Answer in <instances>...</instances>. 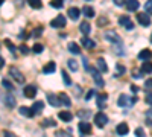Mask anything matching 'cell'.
I'll list each match as a JSON object with an SVG mask.
<instances>
[{
	"instance_id": "cell-1",
	"label": "cell",
	"mask_w": 152,
	"mask_h": 137,
	"mask_svg": "<svg viewBox=\"0 0 152 137\" xmlns=\"http://www.w3.org/2000/svg\"><path fill=\"white\" fill-rule=\"evenodd\" d=\"M104 37H105V40L110 41V43H114V44H120L122 43V38L116 34V31H107L104 34Z\"/></svg>"
},
{
	"instance_id": "cell-2",
	"label": "cell",
	"mask_w": 152,
	"mask_h": 137,
	"mask_svg": "<svg viewBox=\"0 0 152 137\" xmlns=\"http://www.w3.org/2000/svg\"><path fill=\"white\" fill-rule=\"evenodd\" d=\"M94 123H96L97 127L104 128L107 123H108V116L105 113H102V111H99L97 114H94Z\"/></svg>"
},
{
	"instance_id": "cell-3",
	"label": "cell",
	"mask_w": 152,
	"mask_h": 137,
	"mask_svg": "<svg viewBox=\"0 0 152 137\" xmlns=\"http://www.w3.org/2000/svg\"><path fill=\"white\" fill-rule=\"evenodd\" d=\"M119 23L122 24L126 31H132L134 29V23H132V20L128 15H120L119 17Z\"/></svg>"
},
{
	"instance_id": "cell-4",
	"label": "cell",
	"mask_w": 152,
	"mask_h": 137,
	"mask_svg": "<svg viewBox=\"0 0 152 137\" xmlns=\"http://www.w3.org/2000/svg\"><path fill=\"white\" fill-rule=\"evenodd\" d=\"M9 75H11V76L14 78L18 84H23V82H24V76H23V73H21V72H18V69H17V67H11V69H9Z\"/></svg>"
},
{
	"instance_id": "cell-5",
	"label": "cell",
	"mask_w": 152,
	"mask_h": 137,
	"mask_svg": "<svg viewBox=\"0 0 152 137\" xmlns=\"http://www.w3.org/2000/svg\"><path fill=\"white\" fill-rule=\"evenodd\" d=\"M66 23H67V20H66L64 15H58V17H55L52 21H50V26L52 28H64Z\"/></svg>"
},
{
	"instance_id": "cell-6",
	"label": "cell",
	"mask_w": 152,
	"mask_h": 137,
	"mask_svg": "<svg viewBox=\"0 0 152 137\" xmlns=\"http://www.w3.org/2000/svg\"><path fill=\"white\" fill-rule=\"evenodd\" d=\"M137 21L142 24V26H149L151 24V17L148 12H140V14H137Z\"/></svg>"
},
{
	"instance_id": "cell-7",
	"label": "cell",
	"mask_w": 152,
	"mask_h": 137,
	"mask_svg": "<svg viewBox=\"0 0 152 137\" xmlns=\"http://www.w3.org/2000/svg\"><path fill=\"white\" fill-rule=\"evenodd\" d=\"M88 72L91 73V76H93V79H94V82H96V85H97V87H104V84H105V82H104L102 76H100V73H99L96 69H90Z\"/></svg>"
},
{
	"instance_id": "cell-8",
	"label": "cell",
	"mask_w": 152,
	"mask_h": 137,
	"mask_svg": "<svg viewBox=\"0 0 152 137\" xmlns=\"http://www.w3.org/2000/svg\"><path fill=\"white\" fill-rule=\"evenodd\" d=\"M23 93H24V96L26 97H35V95H37V89H35V85H26L24 87V90H23Z\"/></svg>"
},
{
	"instance_id": "cell-9",
	"label": "cell",
	"mask_w": 152,
	"mask_h": 137,
	"mask_svg": "<svg viewBox=\"0 0 152 137\" xmlns=\"http://www.w3.org/2000/svg\"><path fill=\"white\" fill-rule=\"evenodd\" d=\"M116 131H117L119 136H125V134H128V133H129V127L126 125L125 122H122V123H119V125L116 127Z\"/></svg>"
},
{
	"instance_id": "cell-10",
	"label": "cell",
	"mask_w": 152,
	"mask_h": 137,
	"mask_svg": "<svg viewBox=\"0 0 152 137\" xmlns=\"http://www.w3.org/2000/svg\"><path fill=\"white\" fill-rule=\"evenodd\" d=\"M138 59H140V61H149V59H152V52L149 51V49H143V51L138 53Z\"/></svg>"
},
{
	"instance_id": "cell-11",
	"label": "cell",
	"mask_w": 152,
	"mask_h": 137,
	"mask_svg": "<svg viewBox=\"0 0 152 137\" xmlns=\"http://www.w3.org/2000/svg\"><path fill=\"white\" fill-rule=\"evenodd\" d=\"M81 44H82L85 49H94V47H96V43H94L91 38H88V37H84V38L81 40Z\"/></svg>"
},
{
	"instance_id": "cell-12",
	"label": "cell",
	"mask_w": 152,
	"mask_h": 137,
	"mask_svg": "<svg viewBox=\"0 0 152 137\" xmlns=\"http://www.w3.org/2000/svg\"><path fill=\"white\" fill-rule=\"evenodd\" d=\"M79 131L82 133V134H90L91 133V125L88 122H79Z\"/></svg>"
},
{
	"instance_id": "cell-13",
	"label": "cell",
	"mask_w": 152,
	"mask_h": 137,
	"mask_svg": "<svg viewBox=\"0 0 152 137\" xmlns=\"http://www.w3.org/2000/svg\"><path fill=\"white\" fill-rule=\"evenodd\" d=\"M18 111H20V114H23L24 117H32V116H35L34 110H32V108H28V107H20Z\"/></svg>"
},
{
	"instance_id": "cell-14",
	"label": "cell",
	"mask_w": 152,
	"mask_h": 137,
	"mask_svg": "<svg viewBox=\"0 0 152 137\" xmlns=\"http://www.w3.org/2000/svg\"><path fill=\"white\" fill-rule=\"evenodd\" d=\"M96 64H97V69L102 72V73H107V72H108V66H107V63H105L104 58H97Z\"/></svg>"
},
{
	"instance_id": "cell-15",
	"label": "cell",
	"mask_w": 152,
	"mask_h": 137,
	"mask_svg": "<svg viewBox=\"0 0 152 137\" xmlns=\"http://www.w3.org/2000/svg\"><path fill=\"white\" fill-rule=\"evenodd\" d=\"M47 101L50 102V105H52V107H59L61 105L59 96H55V95H47Z\"/></svg>"
},
{
	"instance_id": "cell-16",
	"label": "cell",
	"mask_w": 152,
	"mask_h": 137,
	"mask_svg": "<svg viewBox=\"0 0 152 137\" xmlns=\"http://www.w3.org/2000/svg\"><path fill=\"white\" fill-rule=\"evenodd\" d=\"M126 8H128V11H137L138 6H140V3H138V0H126Z\"/></svg>"
},
{
	"instance_id": "cell-17",
	"label": "cell",
	"mask_w": 152,
	"mask_h": 137,
	"mask_svg": "<svg viewBox=\"0 0 152 137\" xmlns=\"http://www.w3.org/2000/svg\"><path fill=\"white\" fill-rule=\"evenodd\" d=\"M108 99V95L107 93H102V95H97V107L99 108H105V101Z\"/></svg>"
},
{
	"instance_id": "cell-18",
	"label": "cell",
	"mask_w": 152,
	"mask_h": 137,
	"mask_svg": "<svg viewBox=\"0 0 152 137\" xmlns=\"http://www.w3.org/2000/svg\"><path fill=\"white\" fill-rule=\"evenodd\" d=\"M55 70H56V64L52 63V61H50V63H47V64L43 67V73H47V75H49V73H53Z\"/></svg>"
},
{
	"instance_id": "cell-19",
	"label": "cell",
	"mask_w": 152,
	"mask_h": 137,
	"mask_svg": "<svg viewBox=\"0 0 152 137\" xmlns=\"http://www.w3.org/2000/svg\"><path fill=\"white\" fill-rule=\"evenodd\" d=\"M58 116H59L61 120H64V122H72V119H73V114L70 113V111H61Z\"/></svg>"
},
{
	"instance_id": "cell-20",
	"label": "cell",
	"mask_w": 152,
	"mask_h": 137,
	"mask_svg": "<svg viewBox=\"0 0 152 137\" xmlns=\"http://www.w3.org/2000/svg\"><path fill=\"white\" fill-rule=\"evenodd\" d=\"M79 15H81V11H79L78 8H70V9H69V17H70L72 20H78Z\"/></svg>"
},
{
	"instance_id": "cell-21",
	"label": "cell",
	"mask_w": 152,
	"mask_h": 137,
	"mask_svg": "<svg viewBox=\"0 0 152 137\" xmlns=\"http://www.w3.org/2000/svg\"><path fill=\"white\" fill-rule=\"evenodd\" d=\"M79 29H81V32H82L84 35H88V34L91 32V26H90L87 21H82V23L79 24Z\"/></svg>"
},
{
	"instance_id": "cell-22",
	"label": "cell",
	"mask_w": 152,
	"mask_h": 137,
	"mask_svg": "<svg viewBox=\"0 0 152 137\" xmlns=\"http://www.w3.org/2000/svg\"><path fill=\"white\" fill-rule=\"evenodd\" d=\"M69 51L73 55H79L81 53V49H79V46L76 44V43H69Z\"/></svg>"
},
{
	"instance_id": "cell-23",
	"label": "cell",
	"mask_w": 152,
	"mask_h": 137,
	"mask_svg": "<svg viewBox=\"0 0 152 137\" xmlns=\"http://www.w3.org/2000/svg\"><path fill=\"white\" fill-rule=\"evenodd\" d=\"M5 104H6L9 108H14V107H15V97L12 96V95H6V97H5Z\"/></svg>"
},
{
	"instance_id": "cell-24",
	"label": "cell",
	"mask_w": 152,
	"mask_h": 137,
	"mask_svg": "<svg viewBox=\"0 0 152 137\" xmlns=\"http://www.w3.org/2000/svg\"><path fill=\"white\" fill-rule=\"evenodd\" d=\"M59 101H61V104H62V105H66L67 108L72 105V102H70V97H69L66 93H61V95H59Z\"/></svg>"
},
{
	"instance_id": "cell-25",
	"label": "cell",
	"mask_w": 152,
	"mask_h": 137,
	"mask_svg": "<svg viewBox=\"0 0 152 137\" xmlns=\"http://www.w3.org/2000/svg\"><path fill=\"white\" fill-rule=\"evenodd\" d=\"M129 101H131V99H129L128 96H126V95H120V96H119V101H117V104H119V107H126Z\"/></svg>"
},
{
	"instance_id": "cell-26",
	"label": "cell",
	"mask_w": 152,
	"mask_h": 137,
	"mask_svg": "<svg viewBox=\"0 0 152 137\" xmlns=\"http://www.w3.org/2000/svg\"><path fill=\"white\" fill-rule=\"evenodd\" d=\"M82 12H84V15H85L87 18H91V17H94V9H93L91 6H84Z\"/></svg>"
},
{
	"instance_id": "cell-27",
	"label": "cell",
	"mask_w": 152,
	"mask_h": 137,
	"mask_svg": "<svg viewBox=\"0 0 152 137\" xmlns=\"http://www.w3.org/2000/svg\"><path fill=\"white\" fill-rule=\"evenodd\" d=\"M43 108H44L43 101H38V102H35V104H34V107H32V110H34V113H35V114H37V113H41Z\"/></svg>"
},
{
	"instance_id": "cell-28",
	"label": "cell",
	"mask_w": 152,
	"mask_h": 137,
	"mask_svg": "<svg viewBox=\"0 0 152 137\" xmlns=\"http://www.w3.org/2000/svg\"><path fill=\"white\" fill-rule=\"evenodd\" d=\"M142 73H152V63H149V61H145V64L142 66Z\"/></svg>"
},
{
	"instance_id": "cell-29",
	"label": "cell",
	"mask_w": 152,
	"mask_h": 137,
	"mask_svg": "<svg viewBox=\"0 0 152 137\" xmlns=\"http://www.w3.org/2000/svg\"><path fill=\"white\" fill-rule=\"evenodd\" d=\"M28 3H29L31 8H34V9H40V8H41V0H28Z\"/></svg>"
},
{
	"instance_id": "cell-30",
	"label": "cell",
	"mask_w": 152,
	"mask_h": 137,
	"mask_svg": "<svg viewBox=\"0 0 152 137\" xmlns=\"http://www.w3.org/2000/svg\"><path fill=\"white\" fill-rule=\"evenodd\" d=\"M50 5H52V8H55V9H61L62 5H64V0H52Z\"/></svg>"
},
{
	"instance_id": "cell-31",
	"label": "cell",
	"mask_w": 152,
	"mask_h": 137,
	"mask_svg": "<svg viewBox=\"0 0 152 137\" xmlns=\"http://www.w3.org/2000/svg\"><path fill=\"white\" fill-rule=\"evenodd\" d=\"M41 127H56V122L53 119H46L41 122Z\"/></svg>"
},
{
	"instance_id": "cell-32",
	"label": "cell",
	"mask_w": 152,
	"mask_h": 137,
	"mask_svg": "<svg viewBox=\"0 0 152 137\" xmlns=\"http://www.w3.org/2000/svg\"><path fill=\"white\" fill-rule=\"evenodd\" d=\"M67 64H69V69H70L72 72H76V70H78V63H76L75 59H69Z\"/></svg>"
},
{
	"instance_id": "cell-33",
	"label": "cell",
	"mask_w": 152,
	"mask_h": 137,
	"mask_svg": "<svg viewBox=\"0 0 152 137\" xmlns=\"http://www.w3.org/2000/svg\"><path fill=\"white\" fill-rule=\"evenodd\" d=\"M43 49H44V47H43V44L35 43V44H34V47H32V52H34V53H41V52H43Z\"/></svg>"
},
{
	"instance_id": "cell-34",
	"label": "cell",
	"mask_w": 152,
	"mask_h": 137,
	"mask_svg": "<svg viewBox=\"0 0 152 137\" xmlns=\"http://www.w3.org/2000/svg\"><path fill=\"white\" fill-rule=\"evenodd\" d=\"M78 116H79L81 119H87V117L91 116V111H88V110H81L79 113H78Z\"/></svg>"
},
{
	"instance_id": "cell-35",
	"label": "cell",
	"mask_w": 152,
	"mask_h": 137,
	"mask_svg": "<svg viewBox=\"0 0 152 137\" xmlns=\"http://www.w3.org/2000/svg\"><path fill=\"white\" fill-rule=\"evenodd\" d=\"M5 44H6V47L9 49V51L12 52V53H14V56H15V52H17V47L14 46V44H12L9 40H5Z\"/></svg>"
},
{
	"instance_id": "cell-36",
	"label": "cell",
	"mask_w": 152,
	"mask_h": 137,
	"mask_svg": "<svg viewBox=\"0 0 152 137\" xmlns=\"http://www.w3.org/2000/svg\"><path fill=\"white\" fill-rule=\"evenodd\" d=\"M2 85L5 87V89L6 90H9V92H12V90H14V85H12L8 79H2Z\"/></svg>"
},
{
	"instance_id": "cell-37",
	"label": "cell",
	"mask_w": 152,
	"mask_h": 137,
	"mask_svg": "<svg viewBox=\"0 0 152 137\" xmlns=\"http://www.w3.org/2000/svg\"><path fill=\"white\" fill-rule=\"evenodd\" d=\"M125 72H126V69H125L123 64H116V73L117 75H123Z\"/></svg>"
},
{
	"instance_id": "cell-38",
	"label": "cell",
	"mask_w": 152,
	"mask_h": 137,
	"mask_svg": "<svg viewBox=\"0 0 152 137\" xmlns=\"http://www.w3.org/2000/svg\"><path fill=\"white\" fill-rule=\"evenodd\" d=\"M62 78H64V84L72 85V79H70V76L67 75V72H66V70H62Z\"/></svg>"
},
{
	"instance_id": "cell-39",
	"label": "cell",
	"mask_w": 152,
	"mask_h": 137,
	"mask_svg": "<svg viewBox=\"0 0 152 137\" xmlns=\"http://www.w3.org/2000/svg\"><path fill=\"white\" fill-rule=\"evenodd\" d=\"M18 49H20V51H21V52H23L24 55H28V53H31V49H29L28 46H24V44H21V46H20Z\"/></svg>"
},
{
	"instance_id": "cell-40",
	"label": "cell",
	"mask_w": 152,
	"mask_h": 137,
	"mask_svg": "<svg viewBox=\"0 0 152 137\" xmlns=\"http://www.w3.org/2000/svg\"><path fill=\"white\" fill-rule=\"evenodd\" d=\"M145 9H146L148 14H152V0H149V2L145 5Z\"/></svg>"
},
{
	"instance_id": "cell-41",
	"label": "cell",
	"mask_w": 152,
	"mask_h": 137,
	"mask_svg": "<svg viewBox=\"0 0 152 137\" xmlns=\"http://www.w3.org/2000/svg\"><path fill=\"white\" fill-rule=\"evenodd\" d=\"M113 2H114V5L119 6V8H122V6L126 5V0H113Z\"/></svg>"
},
{
	"instance_id": "cell-42",
	"label": "cell",
	"mask_w": 152,
	"mask_h": 137,
	"mask_svg": "<svg viewBox=\"0 0 152 137\" xmlns=\"http://www.w3.org/2000/svg\"><path fill=\"white\" fill-rule=\"evenodd\" d=\"M94 95H96V93H94V90H88V92H87V95H85V99H87V101H90V99H91Z\"/></svg>"
},
{
	"instance_id": "cell-43",
	"label": "cell",
	"mask_w": 152,
	"mask_h": 137,
	"mask_svg": "<svg viewBox=\"0 0 152 137\" xmlns=\"http://www.w3.org/2000/svg\"><path fill=\"white\" fill-rule=\"evenodd\" d=\"M135 136H137V137H145L143 128H137V130H135Z\"/></svg>"
},
{
	"instance_id": "cell-44",
	"label": "cell",
	"mask_w": 152,
	"mask_h": 137,
	"mask_svg": "<svg viewBox=\"0 0 152 137\" xmlns=\"http://www.w3.org/2000/svg\"><path fill=\"white\" fill-rule=\"evenodd\" d=\"M146 102H148L149 105H152V92H148V93H146Z\"/></svg>"
},
{
	"instance_id": "cell-45",
	"label": "cell",
	"mask_w": 152,
	"mask_h": 137,
	"mask_svg": "<svg viewBox=\"0 0 152 137\" xmlns=\"http://www.w3.org/2000/svg\"><path fill=\"white\" fill-rule=\"evenodd\" d=\"M41 32H43V28H41V26H38V28H37V29L32 32V35H34V37H38V35H40Z\"/></svg>"
},
{
	"instance_id": "cell-46",
	"label": "cell",
	"mask_w": 152,
	"mask_h": 137,
	"mask_svg": "<svg viewBox=\"0 0 152 137\" xmlns=\"http://www.w3.org/2000/svg\"><path fill=\"white\" fill-rule=\"evenodd\" d=\"M56 137H70V134H67L64 131H56Z\"/></svg>"
},
{
	"instance_id": "cell-47",
	"label": "cell",
	"mask_w": 152,
	"mask_h": 137,
	"mask_svg": "<svg viewBox=\"0 0 152 137\" xmlns=\"http://www.w3.org/2000/svg\"><path fill=\"white\" fill-rule=\"evenodd\" d=\"M132 75H134V78H135V79H140V78H142V73H138V70H134Z\"/></svg>"
},
{
	"instance_id": "cell-48",
	"label": "cell",
	"mask_w": 152,
	"mask_h": 137,
	"mask_svg": "<svg viewBox=\"0 0 152 137\" xmlns=\"http://www.w3.org/2000/svg\"><path fill=\"white\" fill-rule=\"evenodd\" d=\"M145 87H146V89H152V78L148 79V81L145 82Z\"/></svg>"
},
{
	"instance_id": "cell-49",
	"label": "cell",
	"mask_w": 152,
	"mask_h": 137,
	"mask_svg": "<svg viewBox=\"0 0 152 137\" xmlns=\"http://www.w3.org/2000/svg\"><path fill=\"white\" fill-rule=\"evenodd\" d=\"M3 137H17V136L12 134V133H9V131H3Z\"/></svg>"
},
{
	"instance_id": "cell-50",
	"label": "cell",
	"mask_w": 152,
	"mask_h": 137,
	"mask_svg": "<svg viewBox=\"0 0 152 137\" xmlns=\"http://www.w3.org/2000/svg\"><path fill=\"white\" fill-rule=\"evenodd\" d=\"M107 23H108V20H107V18H100V20L97 21L99 26H102V24H107Z\"/></svg>"
},
{
	"instance_id": "cell-51",
	"label": "cell",
	"mask_w": 152,
	"mask_h": 137,
	"mask_svg": "<svg viewBox=\"0 0 152 137\" xmlns=\"http://www.w3.org/2000/svg\"><path fill=\"white\" fill-rule=\"evenodd\" d=\"M3 66H5V59H3V56H0V70L3 69Z\"/></svg>"
},
{
	"instance_id": "cell-52",
	"label": "cell",
	"mask_w": 152,
	"mask_h": 137,
	"mask_svg": "<svg viewBox=\"0 0 152 137\" xmlns=\"http://www.w3.org/2000/svg\"><path fill=\"white\" fill-rule=\"evenodd\" d=\"M82 61H84V66H85V70H90V67H88V61H87V58H84Z\"/></svg>"
},
{
	"instance_id": "cell-53",
	"label": "cell",
	"mask_w": 152,
	"mask_h": 137,
	"mask_svg": "<svg viewBox=\"0 0 152 137\" xmlns=\"http://www.w3.org/2000/svg\"><path fill=\"white\" fill-rule=\"evenodd\" d=\"M131 90H132V93H137V92H138V87H135V85H131Z\"/></svg>"
},
{
	"instance_id": "cell-54",
	"label": "cell",
	"mask_w": 152,
	"mask_h": 137,
	"mask_svg": "<svg viewBox=\"0 0 152 137\" xmlns=\"http://www.w3.org/2000/svg\"><path fill=\"white\" fill-rule=\"evenodd\" d=\"M3 2H5V0H0V5H3Z\"/></svg>"
},
{
	"instance_id": "cell-55",
	"label": "cell",
	"mask_w": 152,
	"mask_h": 137,
	"mask_svg": "<svg viewBox=\"0 0 152 137\" xmlns=\"http://www.w3.org/2000/svg\"><path fill=\"white\" fill-rule=\"evenodd\" d=\"M151 43H152V35H151Z\"/></svg>"
},
{
	"instance_id": "cell-56",
	"label": "cell",
	"mask_w": 152,
	"mask_h": 137,
	"mask_svg": "<svg viewBox=\"0 0 152 137\" xmlns=\"http://www.w3.org/2000/svg\"><path fill=\"white\" fill-rule=\"evenodd\" d=\"M67 2H69V0H67Z\"/></svg>"
}]
</instances>
